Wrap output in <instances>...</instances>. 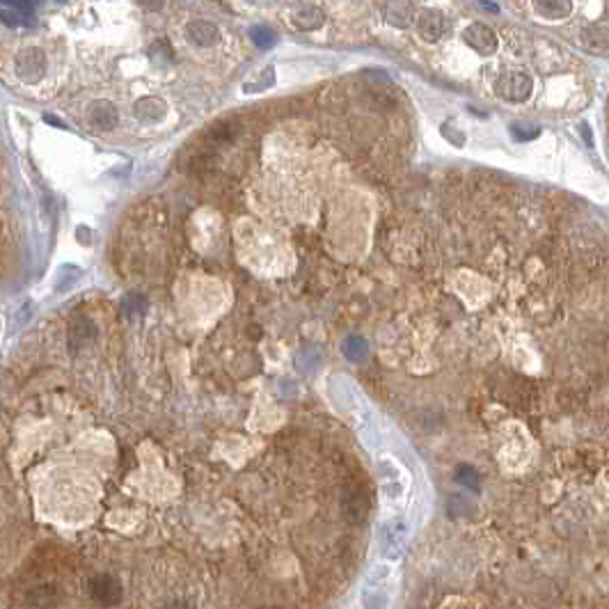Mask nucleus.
I'll use <instances>...</instances> for the list:
<instances>
[{"label":"nucleus","instance_id":"4468645a","mask_svg":"<svg viewBox=\"0 0 609 609\" xmlns=\"http://www.w3.org/2000/svg\"><path fill=\"white\" fill-rule=\"evenodd\" d=\"M385 19L394 28H406L412 21V5L410 3H388L385 5Z\"/></svg>","mask_w":609,"mask_h":609},{"label":"nucleus","instance_id":"4be33fe9","mask_svg":"<svg viewBox=\"0 0 609 609\" xmlns=\"http://www.w3.org/2000/svg\"><path fill=\"white\" fill-rule=\"evenodd\" d=\"M582 133H584L586 142H589V145H593V135H591V131H586V124H582Z\"/></svg>","mask_w":609,"mask_h":609},{"label":"nucleus","instance_id":"7ed1b4c3","mask_svg":"<svg viewBox=\"0 0 609 609\" xmlns=\"http://www.w3.org/2000/svg\"><path fill=\"white\" fill-rule=\"evenodd\" d=\"M88 589H90L92 600L103 607H114L121 603V586L108 572H99V575L92 577Z\"/></svg>","mask_w":609,"mask_h":609},{"label":"nucleus","instance_id":"9b49d317","mask_svg":"<svg viewBox=\"0 0 609 609\" xmlns=\"http://www.w3.org/2000/svg\"><path fill=\"white\" fill-rule=\"evenodd\" d=\"M343 513L350 522H362L369 513V499L362 488H353L343 497Z\"/></svg>","mask_w":609,"mask_h":609},{"label":"nucleus","instance_id":"f257e3e1","mask_svg":"<svg viewBox=\"0 0 609 609\" xmlns=\"http://www.w3.org/2000/svg\"><path fill=\"white\" fill-rule=\"evenodd\" d=\"M532 90H534V81L532 76L525 74V71L520 69H513V71H504L497 83H495V92L506 99V101H513V103H522L527 101L529 97H532Z\"/></svg>","mask_w":609,"mask_h":609},{"label":"nucleus","instance_id":"423d86ee","mask_svg":"<svg viewBox=\"0 0 609 609\" xmlns=\"http://www.w3.org/2000/svg\"><path fill=\"white\" fill-rule=\"evenodd\" d=\"M417 30L426 41H438L447 32V19H444L442 12L424 10L417 19Z\"/></svg>","mask_w":609,"mask_h":609},{"label":"nucleus","instance_id":"9d476101","mask_svg":"<svg viewBox=\"0 0 609 609\" xmlns=\"http://www.w3.org/2000/svg\"><path fill=\"white\" fill-rule=\"evenodd\" d=\"M289 19L291 23L303 32L317 30V28L323 26V12H321L317 5H300L296 7V12H293Z\"/></svg>","mask_w":609,"mask_h":609},{"label":"nucleus","instance_id":"f8f14e48","mask_svg":"<svg viewBox=\"0 0 609 609\" xmlns=\"http://www.w3.org/2000/svg\"><path fill=\"white\" fill-rule=\"evenodd\" d=\"M90 119L99 128H112L117 124V110L110 101H94L90 106Z\"/></svg>","mask_w":609,"mask_h":609},{"label":"nucleus","instance_id":"412c9836","mask_svg":"<svg viewBox=\"0 0 609 609\" xmlns=\"http://www.w3.org/2000/svg\"><path fill=\"white\" fill-rule=\"evenodd\" d=\"M163 609H195L192 607L188 600H183V598H177V600H170V603L163 607Z\"/></svg>","mask_w":609,"mask_h":609},{"label":"nucleus","instance_id":"1a4fd4ad","mask_svg":"<svg viewBox=\"0 0 609 609\" xmlns=\"http://www.w3.org/2000/svg\"><path fill=\"white\" fill-rule=\"evenodd\" d=\"M133 112H135V117H138L140 121H145V124H159V121L166 117L168 106L159 97H145L135 103Z\"/></svg>","mask_w":609,"mask_h":609},{"label":"nucleus","instance_id":"f03ea898","mask_svg":"<svg viewBox=\"0 0 609 609\" xmlns=\"http://www.w3.org/2000/svg\"><path fill=\"white\" fill-rule=\"evenodd\" d=\"M14 69H17V76L21 81L32 85L41 81V76H44L46 55L41 53L39 48H26V51H21L17 55V60H14Z\"/></svg>","mask_w":609,"mask_h":609},{"label":"nucleus","instance_id":"dca6fc26","mask_svg":"<svg viewBox=\"0 0 609 609\" xmlns=\"http://www.w3.org/2000/svg\"><path fill=\"white\" fill-rule=\"evenodd\" d=\"M250 39H252L257 46L270 48L277 41V34L273 28H268V26H252L250 28Z\"/></svg>","mask_w":609,"mask_h":609},{"label":"nucleus","instance_id":"39448f33","mask_svg":"<svg viewBox=\"0 0 609 609\" xmlns=\"http://www.w3.org/2000/svg\"><path fill=\"white\" fill-rule=\"evenodd\" d=\"M57 600H60V589H57L53 582L32 584V586H28L23 593V603L28 607H37V609L53 607V605H57Z\"/></svg>","mask_w":609,"mask_h":609},{"label":"nucleus","instance_id":"ddd939ff","mask_svg":"<svg viewBox=\"0 0 609 609\" xmlns=\"http://www.w3.org/2000/svg\"><path fill=\"white\" fill-rule=\"evenodd\" d=\"M582 44L589 51L605 53L609 51V28L607 26H591L589 30L582 34Z\"/></svg>","mask_w":609,"mask_h":609},{"label":"nucleus","instance_id":"a211bd4d","mask_svg":"<svg viewBox=\"0 0 609 609\" xmlns=\"http://www.w3.org/2000/svg\"><path fill=\"white\" fill-rule=\"evenodd\" d=\"M456 477L463 486H468V488H472V490H479V475L470 468V465H461Z\"/></svg>","mask_w":609,"mask_h":609},{"label":"nucleus","instance_id":"20e7f679","mask_svg":"<svg viewBox=\"0 0 609 609\" xmlns=\"http://www.w3.org/2000/svg\"><path fill=\"white\" fill-rule=\"evenodd\" d=\"M463 39L465 44H468L472 51H477L479 55H492L497 53V34L492 32V28H488L486 23H470L468 28L463 30Z\"/></svg>","mask_w":609,"mask_h":609},{"label":"nucleus","instance_id":"0eeeda50","mask_svg":"<svg viewBox=\"0 0 609 609\" xmlns=\"http://www.w3.org/2000/svg\"><path fill=\"white\" fill-rule=\"evenodd\" d=\"M0 17L5 26L21 28L34 23V7L30 3H0Z\"/></svg>","mask_w":609,"mask_h":609},{"label":"nucleus","instance_id":"aec40b11","mask_svg":"<svg viewBox=\"0 0 609 609\" xmlns=\"http://www.w3.org/2000/svg\"><path fill=\"white\" fill-rule=\"evenodd\" d=\"M511 131H513V135L518 140H529V138H536V135H539V131H536V128H529V131H525V128H522L520 124H515Z\"/></svg>","mask_w":609,"mask_h":609},{"label":"nucleus","instance_id":"5701e85b","mask_svg":"<svg viewBox=\"0 0 609 609\" xmlns=\"http://www.w3.org/2000/svg\"><path fill=\"white\" fill-rule=\"evenodd\" d=\"M259 609H279V607H259Z\"/></svg>","mask_w":609,"mask_h":609},{"label":"nucleus","instance_id":"6e6552de","mask_svg":"<svg viewBox=\"0 0 609 609\" xmlns=\"http://www.w3.org/2000/svg\"><path fill=\"white\" fill-rule=\"evenodd\" d=\"M186 37L195 46L209 48L213 44H218L220 30L213 23H209V21H190V23L186 26Z\"/></svg>","mask_w":609,"mask_h":609},{"label":"nucleus","instance_id":"6ab92c4d","mask_svg":"<svg viewBox=\"0 0 609 609\" xmlns=\"http://www.w3.org/2000/svg\"><path fill=\"white\" fill-rule=\"evenodd\" d=\"M273 81H275V69L268 67V69H263V76L259 78V81H254L252 85H246V90L248 92H261L263 88L273 85Z\"/></svg>","mask_w":609,"mask_h":609},{"label":"nucleus","instance_id":"f3484780","mask_svg":"<svg viewBox=\"0 0 609 609\" xmlns=\"http://www.w3.org/2000/svg\"><path fill=\"white\" fill-rule=\"evenodd\" d=\"M343 355L355 362L362 360V357L367 355V341H364L362 337H348V339L343 341Z\"/></svg>","mask_w":609,"mask_h":609},{"label":"nucleus","instance_id":"2eb2a0df","mask_svg":"<svg viewBox=\"0 0 609 609\" xmlns=\"http://www.w3.org/2000/svg\"><path fill=\"white\" fill-rule=\"evenodd\" d=\"M534 10L546 19H563L572 12V5L568 0H550V3H534Z\"/></svg>","mask_w":609,"mask_h":609}]
</instances>
